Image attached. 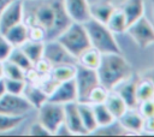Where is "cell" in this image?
I'll return each mask as SVG.
<instances>
[{"label": "cell", "instance_id": "cell-30", "mask_svg": "<svg viewBox=\"0 0 154 137\" xmlns=\"http://www.w3.org/2000/svg\"><path fill=\"white\" fill-rule=\"evenodd\" d=\"M2 65H4V78L26 81L25 79V71L23 68H20L18 65L11 62L10 60L2 61Z\"/></svg>", "mask_w": 154, "mask_h": 137}, {"label": "cell", "instance_id": "cell-42", "mask_svg": "<svg viewBox=\"0 0 154 137\" xmlns=\"http://www.w3.org/2000/svg\"><path fill=\"white\" fill-rule=\"evenodd\" d=\"M12 1H13V0H0V14H1V12L5 10V7H6L7 5H10Z\"/></svg>", "mask_w": 154, "mask_h": 137}, {"label": "cell", "instance_id": "cell-22", "mask_svg": "<svg viewBox=\"0 0 154 137\" xmlns=\"http://www.w3.org/2000/svg\"><path fill=\"white\" fill-rule=\"evenodd\" d=\"M75 73H76V65L64 64V65L53 66L49 72V77L55 83H61L69 79H73Z\"/></svg>", "mask_w": 154, "mask_h": 137}, {"label": "cell", "instance_id": "cell-25", "mask_svg": "<svg viewBox=\"0 0 154 137\" xmlns=\"http://www.w3.org/2000/svg\"><path fill=\"white\" fill-rule=\"evenodd\" d=\"M101 55L102 54L99 50H96L95 48L90 47V48H88L85 52H83L78 56V64H81V65H83L85 67L96 70L97 66H99V64H100Z\"/></svg>", "mask_w": 154, "mask_h": 137}, {"label": "cell", "instance_id": "cell-32", "mask_svg": "<svg viewBox=\"0 0 154 137\" xmlns=\"http://www.w3.org/2000/svg\"><path fill=\"white\" fill-rule=\"evenodd\" d=\"M108 91H109V90H107L105 87H102L101 84H99V85H96V87L90 91L87 102L90 103V105L103 103V102L106 101V97H107V95H108Z\"/></svg>", "mask_w": 154, "mask_h": 137}, {"label": "cell", "instance_id": "cell-31", "mask_svg": "<svg viewBox=\"0 0 154 137\" xmlns=\"http://www.w3.org/2000/svg\"><path fill=\"white\" fill-rule=\"evenodd\" d=\"M136 93H137L138 103L146 100L154 99V85L149 81L143 78V81L136 84Z\"/></svg>", "mask_w": 154, "mask_h": 137}, {"label": "cell", "instance_id": "cell-3", "mask_svg": "<svg viewBox=\"0 0 154 137\" xmlns=\"http://www.w3.org/2000/svg\"><path fill=\"white\" fill-rule=\"evenodd\" d=\"M90 41V46L99 50L101 54L106 53H122V49L114 37V34L103 23L93 18L83 23Z\"/></svg>", "mask_w": 154, "mask_h": 137}, {"label": "cell", "instance_id": "cell-11", "mask_svg": "<svg viewBox=\"0 0 154 137\" xmlns=\"http://www.w3.org/2000/svg\"><path fill=\"white\" fill-rule=\"evenodd\" d=\"M48 101L66 105L70 102H77V88L75 79H69L58 83L52 93L48 95Z\"/></svg>", "mask_w": 154, "mask_h": 137}, {"label": "cell", "instance_id": "cell-6", "mask_svg": "<svg viewBox=\"0 0 154 137\" xmlns=\"http://www.w3.org/2000/svg\"><path fill=\"white\" fill-rule=\"evenodd\" d=\"M37 111L38 121L51 132V135H54L57 129L64 123V105L47 101Z\"/></svg>", "mask_w": 154, "mask_h": 137}, {"label": "cell", "instance_id": "cell-23", "mask_svg": "<svg viewBox=\"0 0 154 137\" xmlns=\"http://www.w3.org/2000/svg\"><path fill=\"white\" fill-rule=\"evenodd\" d=\"M43 47H45V41H32V40H28L20 46L22 50L30 59L32 65L43 56Z\"/></svg>", "mask_w": 154, "mask_h": 137}, {"label": "cell", "instance_id": "cell-29", "mask_svg": "<svg viewBox=\"0 0 154 137\" xmlns=\"http://www.w3.org/2000/svg\"><path fill=\"white\" fill-rule=\"evenodd\" d=\"M7 60H10L11 62L18 65V66H19L20 68H23L24 71H26V70H29V68L32 67V62H31L30 59L25 55V53L22 50L20 47H14V48L12 49V52H11V54H10V56H8Z\"/></svg>", "mask_w": 154, "mask_h": 137}, {"label": "cell", "instance_id": "cell-18", "mask_svg": "<svg viewBox=\"0 0 154 137\" xmlns=\"http://www.w3.org/2000/svg\"><path fill=\"white\" fill-rule=\"evenodd\" d=\"M120 10L124 12L128 24H132L144 14V1L143 0H126L122 6Z\"/></svg>", "mask_w": 154, "mask_h": 137}, {"label": "cell", "instance_id": "cell-8", "mask_svg": "<svg viewBox=\"0 0 154 137\" xmlns=\"http://www.w3.org/2000/svg\"><path fill=\"white\" fill-rule=\"evenodd\" d=\"M125 32L131 36L140 48H148L154 44V28L144 16L130 24Z\"/></svg>", "mask_w": 154, "mask_h": 137}, {"label": "cell", "instance_id": "cell-28", "mask_svg": "<svg viewBox=\"0 0 154 137\" xmlns=\"http://www.w3.org/2000/svg\"><path fill=\"white\" fill-rule=\"evenodd\" d=\"M128 132L124 130V127L119 124L118 120H114L113 123L106 125V126H97L91 135L97 136H119V135H126Z\"/></svg>", "mask_w": 154, "mask_h": 137}, {"label": "cell", "instance_id": "cell-37", "mask_svg": "<svg viewBox=\"0 0 154 137\" xmlns=\"http://www.w3.org/2000/svg\"><path fill=\"white\" fill-rule=\"evenodd\" d=\"M29 30V40L32 41H46V32L40 26H28Z\"/></svg>", "mask_w": 154, "mask_h": 137}, {"label": "cell", "instance_id": "cell-12", "mask_svg": "<svg viewBox=\"0 0 154 137\" xmlns=\"http://www.w3.org/2000/svg\"><path fill=\"white\" fill-rule=\"evenodd\" d=\"M65 10L70 16L72 22L85 23L91 18L90 16V5L88 0H63Z\"/></svg>", "mask_w": 154, "mask_h": 137}, {"label": "cell", "instance_id": "cell-19", "mask_svg": "<svg viewBox=\"0 0 154 137\" xmlns=\"http://www.w3.org/2000/svg\"><path fill=\"white\" fill-rule=\"evenodd\" d=\"M77 107H78V112H79L84 129L87 130L88 135L93 133L94 130L97 127V124L95 120V114L93 111V106L88 102H77Z\"/></svg>", "mask_w": 154, "mask_h": 137}, {"label": "cell", "instance_id": "cell-20", "mask_svg": "<svg viewBox=\"0 0 154 137\" xmlns=\"http://www.w3.org/2000/svg\"><path fill=\"white\" fill-rule=\"evenodd\" d=\"M105 105H106V107L108 108V111L111 112V114L116 119H119L126 112V109H128V106L125 105L123 99L116 91H113V90L108 91V95L106 97Z\"/></svg>", "mask_w": 154, "mask_h": 137}, {"label": "cell", "instance_id": "cell-39", "mask_svg": "<svg viewBox=\"0 0 154 137\" xmlns=\"http://www.w3.org/2000/svg\"><path fill=\"white\" fill-rule=\"evenodd\" d=\"M143 132H147V133H152V135H154V117L144 118Z\"/></svg>", "mask_w": 154, "mask_h": 137}, {"label": "cell", "instance_id": "cell-5", "mask_svg": "<svg viewBox=\"0 0 154 137\" xmlns=\"http://www.w3.org/2000/svg\"><path fill=\"white\" fill-rule=\"evenodd\" d=\"M73 79L77 88V102H87L90 91L100 84L96 70L85 67L81 64L76 65Z\"/></svg>", "mask_w": 154, "mask_h": 137}, {"label": "cell", "instance_id": "cell-21", "mask_svg": "<svg viewBox=\"0 0 154 137\" xmlns=\"http://www.w3.org/2000/svg\"><path fill=\"white\" fill-rule=\"evenodd\" d=\"M116 7L111 4V2H100V4H95V5H90V16L93 19L106 24L109 19V17L112 16V13L114 12Z\"/></svg>", "mask_w": 154, "mask_h": 137}, {"label": "cell", "instance_id": "cell-44", "mask_svg": "<svg viewBox=\"0 0 154 137\" xmlns=\"http://www.w3.org/2000/svg\"><path fill=\"white\" fill-rule=\"evenodd\" d=\"M4 78V65H2V61H0V79Z\"/></svg>", "mask_w": 154, "mask_h": 137}, {"label": "cell", "instance_id": "cell-14", "mask_svg": "<svg viewBox=\"0 0 154 137\" xmlns=\"http://www.w3.org/2000/svg\"><path fill=\"white\" fill-rule=\"evenodd\" d=\"M117 120L126 132H131V133L143 132L144 118L142 117V114L138 112L137 108H128L126 112Z\"/></svg>", "mask_w": 154, "mask_h": 137}, {"label": "cell", "instance_id": "cell-33", "mask_svg": "<svg viewBox=\"0 0 154 137\" xmlns=\"http://www.w3.org/2000/svg\"><path fill=\"white\" fill-rule=\"evenodd\" d=\"M5 84L6 93L14 94V95H22L23 90L25 88L26 81H19V79H11V78H2Z\"/></svg>", "mask_w": 154, "mask_h": 137}, {"label": "cell", "instance_id": "cell-7", "mask_svg": "<svg viewBox=\"0 0 154 137\" xmlns=\"http://www.w3.org/2000/svg\"><path fill=\"white\" fill-rule=\"evenodd\" d=\"M42 58H45L52 65V67L57 65H64V64H71V65L78 64V59L75 58L72 54H70L67 49L57 40L45 41Z\"/></svg>", "mask_w": 154, "mask_h": 137}, {"label": "cell", "instance_id": "cell-2", "mask_svg": "<svg viewBox=\"0 0 154 137\" xmlns=\"http://www.w3.org/2000/svg\"><path fill=\"white\" fill-rule=\"evenodd\" d=\"M96 72L100 84L113 90L119 83L131 78V65L122 53H106L101 55Z\"/></svg>", "mask_w": 154, "mask_h": 137}, {"label": "cell", "instance_id": "cell-9", "mask_svg": "<svg viewBox=\"0 0 154 137\" xmlns=\"http://www.w3.org/2000/svg\"><path fill=\"white\" fill-rule=\"evenodd\" d=\"M35 109L23 95L5 93L0 99V113L8 115H26Z\"/></svg>", "mask_w": 154, "mask_h": 137}, {"label": "cell", "instance_id": "cell-13", "mask_svg": "<svg viewBox=\"0 0 154 137\" xmlns=\"http://www.w3.org/2000/svg\"><path fill=\"white\" fill-rule=\"evenodd\" d=\"M64 112H65L64 123L66 124V126L69 127L72 135H88L87 130L83 126V123L78 112L77 102H70L64 105Z\"/></svg>", "mask_w": 154, "mask_h": 137}, {"label": "cell", "instance_id": "cell-34", "mask_svg": "<svg viewBox=\"0 0 154 137\" xmlns=\"http://www.w3.org/2000/svg\"><path fill=\"white\" fill-rule=\"evenodd\" d=\"M13 48L14 47L8 42V40L5 37V35L0 32V61L7 60Z\"/></svg>", "mask_w": 154, "mask_h": 137}, {"label": "cell", "instance_id": "cell-10", "mask_svg": "<svg viewBox=\"0 0 154 137\" xmlns=\"http://www.w3.org/2000/svg\"><path fill=\"white\" fill-rule=\"evenodd\" d=\"M23 0H13L0 14V32L5 34L10 28L23 22Z\"/></svg>", "mask_w": 154, "mask_h": 137}, {"label": "cell", "instance_id": "cell-36", "mask_svg": "<svg viewBox=\"0 0 154 137\" xmlns=\"http://www.w3.org/2000/svg\"><path fill=\"white\" fill-rule=\"evenodd\" d=\"M34 68L37 71V73L41 76V77H45L47 75H49L51 70H52V65L45 59V58H41L40 60H37L34 65Z\"/></svg>", "mask_w": 154, "mask_h": 137}, {"label": "cell", "instance_id": "cell-4", "mask_svg": "<svg viewBox=\"0 0 154 137\" xmlns=\"http://www.w3.org/2000/svg\"><path fill=\"white\" fill-rule=\"evenodd\" d=\"M55 40L60 42L67 49V52L77 59L83 52L91 47L83 23L72 22L67 29L63 31Z\"/></svg>", "mask_w": 154, "mask_h": 137}, {"label": "cell", "instance_id": "cell-17", "mask_svg": "<svg viewBox=\"0 0 154 137\" xmlns=\"http://www.w3.org/2000/svg\"><path fill=\"white\" fill-rule=\"evenodd\" d=\"M4 35L13 47H20L24 42H26L29 40L28 25L24 22L18 23L14 26L10 28Z\"/></svg>", "mask_w": 154, "mask_h": 137}, {"label": "cell", "instance_id": "cell-41", "mask_svg": "<svg viewBox=\"0 0 154 137\" xmlns=\"http://www.w3.org/2000/svg\"><path fill=\"white\" fill-rule=\"evenodd\" d=\"M143 78H144V79H147V81H149V82L154 85V68L146 71V72L143 73Z\"/></svg>", "mask_w": 154, "mask_h": 137}, {"label": "cell", "instance_id": "cell-43", "mask_svg": "<svg viewBox=\"0 0 154 137\" xmlns=\"http://www.w3.org/2000/svg\"><path fill=\"white\" fill-rule=\"evenodd\" d=\"M6 93V90H5V84H4V79H0V99H1V96L4 95Z\"/></svg>", "mask_w": 154, "mask_h": 137}, {"label": "cell", "instance_id": "cell-27", "mask_svg": "<svg viewBox=\"0 0 154 137\" xmlns=\"http://www.w3.org/2000/svg\"><path fill=\"white\" fill-rule=\"evenodd\" d=\"M25 118L26 115H8L0 113V132H10L17 129Z\"/></svg>", "mask_w": 154, "mask_h": 137}, {"label": "cell", "instance_id": "cell-40", "mask_svg": "<svg viewBox=\"0 0 154 137\" xmlns=\"http://www.w3.org/2000/svg\"><path fill=\"white\" fill-rule=\"evenodd\" d=\"M54 135H58V136H71L72 133L70 132V130H69V127L66 126V124L65 123H63L58 129H57V131L54 132Z\"/></svg>", "mask_w": 154, "mask_h": 137}, {"label": "cell", "instance_id": "cell-26", "mask_svg": "<svg viewBox=\"0 0 154 137\" xmlns=\"http://www.w3.org/2000/svg\"><path fill=\"white\" fill-rule=\"evenodd\" d=\"M91 106H93V111H94V114H95V120H96L97 126H106V125L113 123L114 120H117L111 114V112L106 107L105 102L103 103L91 105Z\"/></svg>", "mask_w": 154, "mask_h": 137}, {"label": "cell", "instance_id": "cell-38", "mask_svg": "<svg viewBox=\"0 0 154 137\" xmlns=\"http://www.w3.org/2000/svg\"><path fill=\"white\" fill-rule=\"evenodd\" d=\"M29 133L32 135V136H51V132H49L40 121L35 123V124L30 127V132H29Z\"/></svg>", "mask_w": 154, "mask_h": 137}, {"label": "cell", "instance_id": "cell-35", "mask_svg": "<svg viewBox=\"0 0 154 137\" xmlns=\"http://www.w3.org/2000/svg\"><path fill=\"white\" fill-rule=\"evenodd\" d=\"M138 112L142 114L143 118H149V117H154V99L150 100H146L138 103L137 106Z\"/></svg>", "mask_w": 154, "mask_h": 137}, {"label": "cell", "instance_id": "cell-1", "mask_svg": "<svg viewBox=\"0 0 154 137\" xmlns=\"http://www.w3.org/2000/svg\"><path fill=\"white\" fill-rule=\"evenodd\" d=\"M23 22L28 26H40L47 40H55L72 23L63 0H23Z\"/></svg>", "mask_w": 154, "mask_h": 137}, {"label": "cell", "instance_id": "cell-24", "mask_svg": "<svg viewBox=\"0 0 154 137\" xmlns=\"http://www.w3.org/2000/svg\"><path fill=\"white\" fill-rule=\"evenodd\" d=\"M106 25L108 26V29L113 32V34H122L125 32L129 24L126 20V17L124 14V12L120 8H116L114 12L112 13V16L109 17L108 22L106 23Z\"/></svg>", "mask_w": 154, "mask_h": 137}, {"label": "cell", "instance_id": "cell-15", "mask_svg": "<svg viewBox=\"0 0 154 137\" xmlns=\"http://www.w3.org/2000/svg\"><path fill=\"white\" fill-rule=\"evenodd\" d=\"M136 82L131 81L130 78L119 83L113 91H116L125 102L128 108H137L138 106V99H137V93H136Z\"/></svg>", "mask_w": 154, "mask_h": 137}, {"label": "cell", "instance_id": "cell-16", "mask_svg": "<svg viewBox=\"0 0 154 137\" xmlns=\"http://www.w3.org/2000/svg\"><path fill=\"white\" fill-rule=\"evenodd\" d=\"M35 109H38L45 102L48 101V94L38 85L31 82H26L25 88L22 94Z\"/></svg>", "mask_w": 154, "mask_h": 137}]
</instances>
